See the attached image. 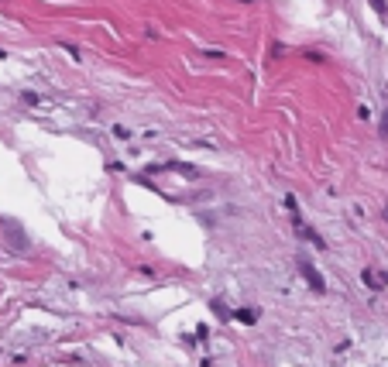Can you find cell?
Segmentation results:
<instances>
[{
  "instance_id": "cell-9",
  "label": "cell",
  "mask_w": 388,
  "mask_h": 367,
  "mask_svg": "<svg viewBox=\"0 0 388 367\" xmlns=\"http://www.w3.org/2000/svg\"><path fill=\"white\" fill-rule=\"evenodd\" d=\"M385 220H388V210H385Z\"/></svg>"
},
{
  "instance_id": "cell-6",
  "label": "cell",
  "mask_w": 388,
  "mask_h": 367,
  "mask_svg": "<svg viewBox=\"0 0 388 367\" xmlns=\"http://www.w3.org/2000/svg\"><path fill=\"white\" fill-rule=\"evenodd\" d=\"M371 7H374L378 14H385V11H388V4H385V0H371Z\"/></svg>"
},
{
  "instance_id": "cell-2",
  "label": "cell",
  "mask_w": 388,
  "mask_h": 367,
  "mask_svg": "<svg viewBox=\"0 0 388 367\" xmlns=\"http://www.w3.org/2000/svg\"><path fill=\"white\" fill-rule=\"evenodd\" d=\"M361 278H364V285H368V289H374V292H381L388 285V271H378V268H364V274H361Z\"/></svg>"
},
{
  "instance_id": "cell-8",
  "label": "cell",
  "mask_w": 388,
  "mask_h": 367,
  "mask_svg": "<svg viewBox=\"0 0 388 367\" xmlns=\"http://www.w3.org/2000/svg\"><path fill=\"white\" fill-rule=\"evenodd\" d=\"M381 134H385V137H388V114H385V117H381Z\"/></svg>"
},
{
  "instance_id": "cell-4",
  "label": "cell",
  "mask_w": 388,
  "mask_h": 367,
  "mask_svg": "<svg viewBox=\"0 0 388 367\" xmlns=\"http://www.w3.org/2000/svg\"><path fill=\"white\" fill-rule=\"evenodd\" d=\"M234 316H237L241 323H258V309H237Z\"/></svg>"
},
{
  "instance_id": "cell-7",
  "label": "cell",
  "mask_w": 388,
  "mask_h": 367,
  "mask_svg": "<svg viewBox=\"0 0 388 367\" xmlns=\"http://www.w3.org/2000/svg\"><path fill=\"white\" fill-rule=\"evenodd\" d=\"M213 312H216V316H220V319H227V316H230V312L223 309V306H220V302H213Z\"/></svg>"
},
{
  "instance_id": "cell-1",
  "label": "cell",
  "mask_w": 388,
  "mask_h": 367,
  "mask_svg": "<svg viewBox=\"0 0 388 367\" xmlns=\"http://www.w3.org/2000/svg\"><path fill=\"white\" fill-rule=\"evenodd\" d=\"M299 271H302V278L309 282V289H313V292H327V282H323V274L313 268L309 261H299Z\"/></svg>"
},
{
  "instance_id": "cell-3",
  "label": "cell",
  "mask_w": 388,
  "mask_h": 367,
  "mask_svg": "<svg viewBox=\"0 0 388 367\" xmlns=\"http://www.w3.org/2000/svg\"><path fill=\"white\" fill-rule=\"evenodd\" d=\"M295 233H299V237H302V240H309L313 247H320V251H323V247H327V240H323V237H320V233L313 230V227H306V223H299V220H295Z\"/></svg>"
},
{
  "instance_id": "cell-5",
  "label": "cell",
  "mask_w": 388,
  "mask_h": 367,
  "mask_svg": "<svg viewBox=\"0 0 388 367\" xmlns=\"http://www.w3.org/2000/svg\"><path fill=\"white\" fill-rule=\"evenodd\" d=\"M21 100H24V103H31V107H38V103H41L38 93H21Z\"/></svg>"
}]
</instances>
